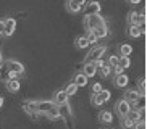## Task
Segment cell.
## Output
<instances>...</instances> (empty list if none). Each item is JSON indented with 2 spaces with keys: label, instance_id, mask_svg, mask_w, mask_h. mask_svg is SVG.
<instances>
[{
  "label": "cell",
  "instance_id": "obj_14",
  "mask_svg": "<svg viewBox=\"0 0 147 129\" xmlns=\"http://www.w3.org/2000/svg\"><path fill=\"white\" fill-rule=\"evenodd\" d=\"M5 86H7V90H8V92L16 94L18 90H20V87H21V84H20V81H18V79H11V81L5 82Z\"/></svg>",
  "mask_w": 147,
  "mask_h": 129
},
{
  "label": "cell",
  "instance_id": "obj_33",
  "mask_svg": "<svg viewBox=\"0 0 147 129\" xmlns=\"http://www.w3.org/2000/svg\"><path fill=\"white\" fill-rule=\"evenodd\" d=\"M138 84H139V89H141L139 95H146V79H141V81H138Z\"/></svg>",
  "mask_w": 147,
  "mask_h": 129
},
{
  "label": "cell",
  "instance_id": "obj_32",
  "mask_svg": "<svg viewBox=\"0 0 147 129\" xmlns=\"http://www.w3.org/2000/svg\"><path fill=\"white\" fill-rule=\"evenodd\" d=\"M133 129H146V120H139L134 123Z\"/></svg>",
  "mask_w": 147,
  "mask_h": 129
},
{
  "label": "cell",
  "instance_id": "obj_38",
  "mask_svg": "<svg viewBox=\"0 0 147 129\" xmlns=\"http://www.w3.org/2000/svg\"><path fill=\"white\" fill-rule=\"evenodd\" d=\"M128 2H131V3H133V5H138L139 2H141V0H128Z\"/></svg>",
  "mask_w": 147,
  "mask_h": 129
},
{
  "label": "cell",
  "instance_id": "obj_1",
  "mask_svg": "<svg viewBox=\"0 0 147 129\" xmlns=\"http://www.w3.org/2000/svg\"><path fill=\"white\" fill-rule=\"evenodd\" d=\"M21 107L32 120H39L42 115L55 107V103L52 100H24Z\"/></svg>",
  "mask_w": 147,
  "mask_h": 129
},
{
  "label": "cell",
  "instance_id": "obj_6",
  "mask_svg": "<svg viewBox=\"0 0 147 129\" xmlns=\"http://www.w3.org/2000/svg\"><path fill=\"white\" fill-rule=\"evenodd\" d=\"M115 112H117V115L120 116V118H125V116H128V113L131 112V105L126 102L125 99H121V100H118L117 105H115Z\"/></svg>",
  "mask_w": 147,
  "mask_h": 129
},
{
  "label": "cell",
  "instance_id": "obj_10",
  "mask_svg": "<svg viewBox=\"0 0 147 129\" xmlns=\"http://www.w3.org/2000/svg\"><path fill=\"white\" fill-rule=\"evenodd\" d=\"M82 74H84L87 79L94 77L95 74H97V66H95L94 63H84V66H82Z\"/></svg>",
  "mask_w": 147,
  "mask_h": 129
},
{
  "label": "cell",
  "instance_id": "obj_7",
  "mask_svg": "<svg viewBox=\"0 0 147 129\" xmlns=\"http://www.w3.org/2000/svg\"><path fill=\"white\" fill-rule=\"evenodd\" d=\"M15 29H16V19L15 18H7V19H3V36H7V37L13 36Z\"/></svg>",
  "mask_w": 147,
  "mask_h": 129
},
{
  "label": "cell",
  "instance_id": "obj_25",
  "mask_svg": "<svg viewBox=\"0 0 147 129\" xmlns=\"http://www.w3.org/2000/svg\"><path fill=\"white\" fill-rule=\"evenodd\" d=\"M65 92H66V95H68V97H73L74 94H76V92H78V87L74 86L73 82H69L68 86H66V89H65Z\"/></svg>",
  "mask_w": 147,
  "mask_h": 129
},
{
  "label": "cell",
  "instance_id": "obj_17",
  "mask_svg": "<svg viewBox=\"0 0 147 129\" xmlns=\"http://www.w3.org/2000/svg\"><path fill=\"white\" fill-rule=\"evenodd\" d=\"M87 81H89V79H87L84 74H82V73H78L76 76H74L73 84H74L76 87H84V86H87Z\"/></svg>",
  "mask_w": 147,
  "mask_h": 129
},
{
  "label": "cell",
  "instance_id": "obj_5",
  "mask_svg": "<svg viewBox=\"0 0 147 129\" xmlns=\"http://www.w3.org/2000/svg\"><path fill=\"white\" fill-rule=\"evenodd\" d=\"M5 66H7V69H8L10 73H15L18 74V76H21L23 73H24V66H23V63H20L18 60H7L3 61Z\"/></svg>",
  "mask_w": 147,
  "mask_h": 129
},
{
  "label": "cell",
  "instance_id": "obj_20",
  "mask_svg": "<svg viewBox=\"0 0 147 129\" xmlns=\"http://www.w3.org/2000/svg\"><path fill=\"white\" fill-rule=\"evenodd\" d=\"M66 10H68L69 13H79L82 10V7H79V5L73 3L71 0H66Z\"/></svg>",
  "mask_w": 147,
  "mask_h": 129
},
{
  "label": "cell",
  "instance_id": "obj_24",
  "mask_svg": "<svg viewBox=\"0 0 147 129\" xmlns=\"http://www.w3.org/2000/svg\"><path fill=\"white\" fill-rule=\"evenodd\" d=\"M118 66H121L123 69L129 68V66H131V60H129V56H120V60H118Z\"/></svg>",
  "mask_w": 147,
  "mask_h": 129
},
{
  "label": "cell",
  "instance_id": "obj_28",
  "mask_svg": "<svg viewBox=\"0 0 147 129\" xmlns=\"http://www.w3.org/2000/svg\"><path fill=\"white\" fill-rule=\"evenodd\" d=\"M136 110H139V108H146V95H139V99L136 100Z\"/></svg>",
  "mask_w": 147,
  "mask_h": 129
},
{
  "label": "cell",
  "instance_id": "obj_13",
  "mask_svg": "<svg viewBox=\"0 0 147 129\" xmlns=\"http://www.w3.org/2000/svg\"><path fill=\"white\" fill-rule=\"evenodd\" d=\"M91 32L97 39H104L108 36V28H107V24H102V26H97V28H95L94 31H91Z\"/></svg>",
  "mask_w": 147,
  "mask_h": 129
},
{
  "label": "cell",
  "instance_id": "obj_36",
  "mask_svg": "<svg viewBox=\"0 0 147 129\" xmlns=\"http://www.w3.org/2000/svg\"><path fill=\"white\" fill-rule=\"evenodd\" d=\"M73 3H76V5H79V7H84V5L87 3V0H71Z\"/></svg>",
  "mask_w": 147,
  "mask_h": 129
},
{
  "label": "cell",
  "instance_id": "obj_3",
  "mask_svg": "<svg viewBox=\"0 0 147 129\" xmlns=\"http://www.w3.org/2000/svg\"><path fill=\"white\" fill-rule=\"evenodd\" d=\"M105 52H107V45H95V47L86 55L84 63H95V61L102 60V56L105 55Z\"/></svg>",
  "mask_w": 147,
  "mask_h": 129
},
{
  "label": "cell",
  "instance_id": "obj_35",
  "mask_svg": "<svg viewBox=\"0 0 147 129\" xmlns=\"http://www.w3.org/2000/svg\"><path fill=\"white\" fill-rule=\"evenodd\" d=\"M123 71H125V69L121 68V66H113V73H115V76H118V74H123Z\"/></svg>",
  "mask_w": 147,
  "mask_h": 129
},
{
  "label": "cell",
  "instance_id": "obj_8",
  "mask_svg": "<svg viewBox=\"0 0 147 129\" xmlns=\"http://www.w3.org/2000/svg\"><path fill=\"white\" fill-rule=\"evenodd\" d=\"M100 3L97 2V0H91V2H87L86 5H84V13L86 15H99L100 13Z\"/></svg>",
  "mask_w": 147,
  "mask_h": 129
},
{
  "label": "cell",
  "instance_id": "obj_18",
  "mask_svg": "<svg viewBox=\"0 0 147 129\" xmlns=\"http://www.w3.org/2000/svg\"><path fill=\"white\" fill-rule=\"evenodd\" d=\"M99 120L102 121V123H112L113 121V115L110 112H107V110H104V112H100V115H99Z\"/></svg>",
  "mask_w": 147,
  "mask_h": 129
},
{
  "label": "cell",
  "instance_id": "obj_9",
  "mask_svg": "<svg viewBox=\"0 0 147 129\" xmlns=\"http://www.w3.org/2000/svg\"><path fill=\"white\" fill-rule=\"evenodd\" d=\"M68 100H69V97L66 95L65 90H58V92H55L52 102L55 103L57 107H60V105H65V103H68Z\"/></svg>",
  "mask_w": 147,
  "mask_h": 129
},
{
  "label": "cell",
  "instance_id": "obj_11",
  "mask_svg": "<svg viewBox=\"0 0 147 129\" xmlns=\"http://www.w3.org/2000/svg\"><path fill=\"white\" fill-rule=\"evenodd\" d=\"M123 99L129 103V105H134V103H136V100L139 99V92H138V90L129 89V90H126V92H125V97H123Z\"/></svg>",
  "mask_w": 147,
  "mask_h": 129
},
{
  "label": "cell",
  "instance_id": "obj_4",
  "mask_svg": "<svg viewBox=\"0 0 147 129\" xmlns=\"http://www.w3.org/2000/svg\"><path fill=\"white\" fill-rule=\"evenodd\" d=\"M128 23H129V26H146V15L139 11H129Z\"/></svg>",
  "mask_w": 147,
  "mask_h": 129
},
{
  "label": "cell",
  "instance_id": "obj_37",
  "mask_svg": "<svg viewBox=\"0 0 147 129\" xmlns=\"http://www.w3.org/2000/svg\"><path fill=\"white\" fill-rule=\"evenodd\" d=\"M3 36V19H0V37Z\"/></svg>",
  "mask_w": 147,
  "mask_h": 129
},
{
  "label": "cell",
  "instance_id": "obj_29",
  "mask_svg": "<svg viewBox=\"0 0 147 129\" xmlns=\"http://www.w3.org/2000/svg\"><path fill=\"white\" fill-rule=\"evenodd\" d=\"M99 95L102 97V100H104V102H108V100H110V97H112L110 90H107V89H102V90L99 92Z\"/></svg>",
  "mask_w": 147,
  "mask_h": 129
},
{
  "label": "cell",
  "instance_id": "obj_12",
  "mask_svg": "<svg viewBox=\"0 0 147 129\" xmlns=\"http://www.w3.org/2000/svg\"><path fill=\"white\" fill-rule=\"evenodd\" d=\"M144 31H146L144 26H129V28H128V34H129V37L138 39L141 34H144Z\"/></svg>",
  "mask_w": 147,
  "mask_h": 129
},
{
  "label": "cell",
  "instance_id": "obj_40",
  "mask_svg": "<svg viewBox=\"0 0 147 129\" xmlns=\"http://www.w3.org/2000/svg\"><path fill=\"white\" fill-rule=\"evenodd\" d=\"M3 107V99H2V97H0V108Z\"/></svg>",
  "mask_w": 147,
  "mask_h": 129
},
{
  "label": "cell",
  "instance_id": "obj_34",
  "mask_svg": "<svg viewBox=\"0 0 147 129\" xmlns=\"http://www.w3.org/2000/svg\"><path fill=\"white\" fill-rule=\"evenodd\" d=\"M100 90H102V86H100L99 82H95L94 86H92V94H99Z\"/></svg>",
  "mask_w": 147,
  "mask_h": 129
},
{
  "label": "cell",
  "instance_id": "obj_15",
  "mask_svg": "<svg viewBox=\"0 0 147 129\" xmlns=\"http://www.w3.org/2000/svg\"><path fill=\"white\" fill-rule=\"evenodd\" d=\"M44 116H45V118H49V120H50V121H57V120H61L60 110H58V107H57V105H55V107L52 108V110H49V112L45 113V115H44Z\"/></svg>",
  "mask_w": 147,
  "mask_h": 129
},
{
  "label": "cell",
  "instance_id": "obj_30",
  "mask_svg": "<svg viewBox=\"0 0 147 129\" xmlns=\"http://www.w3.org/2000/svg\"><path fill=\"white\" fill-rule=\"evenodd\" d=\"M118 60H120V56L110 55V58H108V66H110V68H113V66H118Z\"/></svg>",
  "mask_w": 147,
  "mask_h": 129
},
{
  "label": "cell",
  "instance_id": "obj_26",
  "mask_svg": "<svg viewBox=\"0 0 147 129\" xmlns=\"http://www.w3.org/2000/svg\"><path fill=\"white\" fill-rule=\"evenodd\" d=\"M134 126V123L128 118V116H125V118H121V128H125V129H131Z\"/></svg>",
  "mask_w": 147,
  "mask_h": 129
},
{
  "label": "cell",
  "instance_id": "obj_39",
  "mask_svg": "<svg viewBox=\"0 0 147 129\" xmlns=\"http://www.w3.org/2000/svg\"><path fill=\"white\" fill-rule=\"evenodd\" d=\"M3 63V56H2V50H0V64Z\"/></svg>",
  "mask_w": 147,
  "mask_h": 129
},
{
  "label": "cell",
  "instance_id": "obj_21",
  "mask_svg": "<svg viewBox=\"0 0 147 129\" xmlns=\"http://www.w3.org/2000/svg\"><path fill=\"white\" fill-rule=\"evenodd\" d=\"M76 47L78 48H87L89 47V42H87L86 36H79V37L76 39Z\"/></svg>",
  "mask_w": 147,
  "mask_h": 129
},
{
  "label": "cell",
  "instance_id": "obj_19",
  "mask_svg": "<svg viewBox=\"0 0 147 129\" xmlns=\"http://www.w3.org/2000/svg\"><path fill=\"white\" fill-rule=\"evenodd\" d=\"M120 53L121 56H129L133 53V47H131L129 44H121L120 45Z\"/></svg>",
  "mask_w": 147,
  "mask_h": 129
},
{
  "label": "cell",
  "instance_id": "obj_27",
  "mask_svg": "<svg viewBox=\"0 0 147 129\" xmlns=\"http://www.w3.org/2000/svg\"><path fill=\"white\" fill-rule=\"evenodd\" d=\"M128 118H129L133 123H136V121L141 120V116H139V110H131L129 113H128Z\"/></svg>",
  "mask_w": 147,
  "mask_h": 129
},
{
  "label": "cell",
  "instance_id": "obj_23",
  "mask_svg": "<svg viewBox=\"0 0 147 129\" xmlns=\"http://www.w3.org/2000/svg\"><path fill=\"white\" fill-rule=\"evenodd\" d=\"M91 103L94 105V107H100V105H104V100H102V97H100L99 94H92L91 95Z\"/></svg>",
  "mask_w": 147,
  "mask_h": 129
},
{
  "label": "cell",
  "instance_id": "obj_31",
  "mask_svg": "<svg viewBox=\"0 0 147 129\" xmlns=\"http://www.w3.org/2000/svg\"><path fill=\"white\" fill-rule=\"evenodd\" d=\"M86 39H87V42H89V45H92V44H97V40H99V39L95 37L92 32H87V34H86Z\"/></svg>",
  "mask_w": 147,
  "mask_h": 129
},
{
  "label": "cell",
  "instance_id": "obj_16",
  "mask_svg": "<svg viewBox=\"0 0 147 129\" xmlns=\"http://www.w3.org/2000/svg\"><path fill=\"white\" fill-rule=\"evenodd\" d=\"M128 82H129V77L126 76L125 73L115 76V86H117V87H121V89H123V87L128 86Z\"/></svg>",
  "mask_w": 147,
  "mask_h": 129
},
{
  "label": "cell",
  "instance_id": "obj_2",
  "mask_svg": "<svg viewBox=\"0 0 147 129\" xmlns=\"http://www.w3.org/2000/svg\"><path fill=\"white\" fill-rule=\"evenodd\" d=\"M102 24H107V23H105V18L100 13L99 15H86V18H84V28H86L87 32L94 31L97 26H102Z\"/></svg>",
  "mask_w": 147,
  "mask_h": 129
},
{
  "label": "cell",
  "instance_id": "obj_22",
  "mask_svg": "<svg viewBox=\"0 0 147 129\" xmlns=\"http://www.w3.org/2000/svg\"><path fill=\"white\" fill-rule=\"evenodd\" d=\"M97 71L100 73V76H102V77H108V76H110V73H112V68H110V66L105 63V64H102V66L97 69Z\"/></svg>",
  "mask_w": 147,
  "mask_h": 129
}]
</instances>
